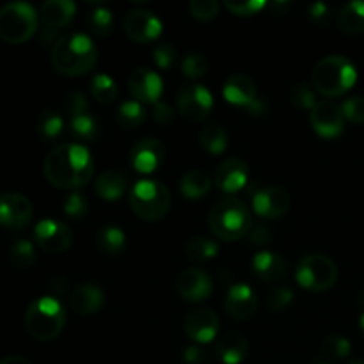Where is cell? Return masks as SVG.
<instances>
[{"label":"cell","mask_w":364,"mask_h":364,"mask_svg":"<svg viewBox=\"0 0 364 364\" xmlns=\"http://www.w3.org/2000/svg\"><path fill=\"white\" fill-rule=\"evenodd\" d=\"M70 130L73 137L80 142H95L98 139V123L91 114H82L70 119Z\"/></svg>","instance_id":"34"},{"label":"cell","mask_w":364,"mask_h":364,"mask_svg":"<svg viewBox=\"0 0 364 364\" xmlns=\"http://www.w3.org/2000/svg\"><path fill=\"white\" fill-rule=\"evenodd\" d=\"M199 144L213 155H220L228 148V132L220 124H208L198 135Z\"/></svg>","instance_id":"31"},{"label":"cell","mask_w":364,"mask_h":364,"mask_svg":"<svg viewBox=\"0 0 364 364\" xmlns=\"http://www.w3.org/2000/svg\"><path fill=\"white\" fill-rule=\"evenodd\" d=\"M91 92L100 103H112L117 98V84L109 75H95L91 80Z\"/></svg>","instance_id":"37"},{"label":"cell","mask_w":364,"mask_h":364,"mask_svg":"<svg viewBox=\"0 0 364 364\" xmlns=\"http://www.w3.org/2000/svg\"><path fill=\"white\" fill-rule=\"evenodd\" d=\"M309 121H311L313 130L323 139H334L343 134L345 130L343 110L331 100H322L316 103L315 109L311 110Z\"/></svg>","instance_id":"13"},{"label":"cell","mask_w":364,"mask_h":364,"mask_svg":"<svg viewBox=\"0 0 364 364\" xmlns=\"http://www.w3.org/2000/svg\"><path fill=\"white\" fill-rule=\"evenodd\" d=\"M206 71H208V60H206L205 55H201V53H188V55H185L183 63H181V73L185 77L196 80V78L205 77Z\"/></svg>","instance_id":"38"},{"label":"cell","mask_w":364,"mask_h":364,"mask_svg":"<svg viewBox=\"0 0 364 364\" xmlns=\"http://www.w3.org/2000/svg\"><path fill=\"white\" fill-rule=\"evenodd\" d=\"M210 187H212V180H210L208 174L205 171L199 169H191L183 174L180 181V191L185 198L188 199H201L205 198L210 192Z\"/></svg>","instance_id":"28"},{"label":"cell","mask_w":364,"mask_h":364,"mask_svg":"<svg viewBox=\"0 0 364 364\" xmlns=\"http://www.w3.org/2000/svg\"><path fill=\"white\" fill-rule=\"evenodd\" d=\"M96 245L107 256H119L127 249V235L117 226H105L96 235Z\"/></svg>","instance_id":"29"},{"label":"cell","mask_w":364,"mask_h":364,"mask_svg":"<svg viewBox=\"0 0 364 364\" xmlns=\"http://www.w3.org/2000/svg\"><path fill=\"white\" fill-rule=\"evenodd\" d=\"M176 57L178 52L171 43H160V45H156L155 50H153V60H155L156 66L162 68V70L173 66Z\"/></svg>","instance_id":"46"},{"label":"cell","mask_w":364,"mask_h":364,"mask_svg":"<svg viewBox=\"0 0 364 364\" xmlns=\"http://www.w3.org/2000/svg\"><path fill=\"white\" fill-rule=\"evenodd\" d=\"M185 255L192 262H208L219 255V245L206 237H194L185 244Z\"/></svg>","instance_id":"32"},{"label":"cell","mask_w":364,"mask_h":364,"mask_svg":"<svg viewBox=\"0 0 364 364\" xmlns=\"http://www.w3.org/2000/svg\"><path fill=\"white\" fill-rule=\"evenodd\" d=\"M338 23L341 32L348 36H358L364 32V2L363 0H352L341 7L338 14Z\"/></svg>","instance_id":"27"},{"label":"cell","mask_w":364,"mask_h":364,"mask_svg":"<svg viewBox=\"0 0 364 364\" xmlns=\"http://www.w3.org/2000/svg\"><path fill=\"white\" fill-rule=\"evenodd\" d=\"M9 262L16 269H28V267L34 265L36 249L32 245V242L25 240V238L13 242L9 247Z\"/></svg>","instance_id":"36"},{"label":"cell","mask_w":364,"mask_h":364,"mask_svg":"<svg viewBox=\"0 0 364 364\" xmlns=\"http://www.w3.org/2000/svg\"><path fill=\"white\" fill-rule=\"evenodd\" d=\"M223 95L228 103L237 107H245L251 109L256 102H258V91H256V84L249 75L245 73H235L226 80L223 89Z\"/></svg>","instance_id":"21"},{"label":"cell","mask_w":364,"mask_h":364,"mask_svg":"<svg viewBox=\"0 0 364 364\" xmlns=\"http://www.w3.org/2000/svg\"><path fill=\"white\" fill-rule=\"evenodd\" d=\"M178 110L188 121H203L208 117L213 107V96L205 85L191 84L185 85L178 92Z\"/></svg>","instance_id":"10"},{"label":"cell","mask_w":364,"mask_h":364,"mask_svg":"<svg viewBox=\"0 0 364 364\" xmlns=\"http://www.w3.org/2000/svg\"><path fill=\"white\" fill-rule=\"evenodd\" d=\"M224 308L228 315L235 320H249L258 311V299L255 290L245 283H235L228 288Z\"/></svg>","instance_id":"17"},{"label":"cell","mask_w":364,"mask_h":364,"mask_svg":"<svg viewBox=\"0 0 364 364\" xmlns=\"http://www.w3.org/2000/svg\"><path fill=\"white\" fill-rule=\"evenodd\" d=\"M153 119L156 121L159 124H171L174 119V112H173V107L169 105L167 102H156L155 107H153Z\"/></svg>","instance_id":"50"},{"label":"cell","mask_w":364,"mask_h":364,"mask_svg":"<svg viewBox=\"0 0 364 364\" xmlns=\"http://www.w3.org/2000/svg\"><path fill=\"white\" fill-rule=\"evenodd\" d=\"M359 327H361L363 331V336H364V313L361 315V318H359Z\"/></svg>","instance_id":"53"},{"label":"cell","mask_w":364,"mask_h":364,"mask_svg":"<svg viewBox=\"0 0 364 364\" xmlns=\"http://www.w3.org/2000/svg\"><path fill=\"white\" fill-rule=\"evenodd\" d=\"M105 304V294L95 284H80L70 295V306L78 315H95Z\"/></svg>","instance_id":"22"},{"label":"cell","mask_w":364,"mask_h":364,"mask_svg":"<svg viewBox=\"0 0 364 364\" xmlns=\"http://www.w3.org/2000/svg\"><path fill=\"white\" fill-rule=\"evenodd\" d=\"M32 203L18 192L0 196V226L7 230H23L32 220Z\"/></svg>","instance_id":"12"},{"label":"cell","mask_w":364,"mask_h":364,"mask_svg":"<svg viewBox=\"0 0 364 364\" xmlns=\"http://www.w3.org/2000/svg\"><path fill=\"white\" fill-rule=\"evenodd\" d=\"M210 230L224 242H235L247 237L252 228V217L247 205L235 196L219 199L210 212Z\"/></svg>","instance_id":"3"},{"label":"cell","mask_w":364,"mask_h":364,"mask_svg":"<svg viewBox=\"0 0 364 364\" xmlns=\"http://www.w3.org/2000/svg\"><path fill=\"white\" fill-rule=\"evenodd\" d=\"M36 130H38V135L46 142H52L55 139L60 137L64 130V119L52 109L43 110L38 116V121H36Z\"/></svg>","instance_id":"30"},{"label":"cell","mask_w":364,"mask_h":364,"mask_svg":"<svg viewBox=\"0 0 364 364\" xmlns=\"http://www.w3.org/2000/svg\"><path fill=\"white\" fill-rule=\"evenodd\" d=\"M176 290L181 299L188 302H201L210 297L213 290L212 279L201 269H187L178 276Z\"/></svg>","instance_id":"19"},{"label":"cell","mask_w":364,"mask_h":364,"mask_svg":"<svg viewBox=\"0 0 364 364\" xmlns=\"http://www.w3.org/2000/svg\"><path fill=\"white\" fill-rule=\"evenodd\" d=\"M128 87H130V92L135 98V102L153 103L155 105L156 102H160L164 84L159 73H155L149 68H139V70H135L130 75Z\"/></svg>","instance_id":"18"},{"label":"cell","mask_w":364,"mask_h":364,"mask_svg":"<svg viewBox=\"0 0 364 364\" xmlns=\"http://www.w3.org/2000/svg\"><path fill=\"white\" fill-rule=\"evenodd\" d=\"M313 85L326 98H336L354 87L358 70L350 59L343 55H327L313 70Z\"/></svg>","instance_id":"4"},{"label":"cell","mask_w":364,"mask_h":364,"mask_svg":"<svg viewBox=\"0 0 364 364\" xmlns=\"http://www.w3.org/2000/svg\"><path fill=\"white\" fill-rule=\"evenodd\" d=\"M64 213L71 219H84L87 215V199L80 192H71L63 205Z\"/></svg>","instance_id":"41"},{"label":"cell","mask_w":364,"mask_h":364,"mask_svg":"<svg viewBox=\"0 0 364 364\" xmlns=\"http://www.w3.org/2000/svg\"><path fill=\"white\" fill-rule=\"evenodd\" d=\"M87 28L91 34L98 38H107L114 28V16L112 11L105 6H98L87 14Z\"/></svg>","instance_id":"35"},{"label":"cell","mask_w":364,"mask_h":364,"mask_svg":"<svg viewBox=\"0 0 364 364\" xmlns=\"http://www.w3.org/2000/svg\"><path fill=\"white\" fill-rule=\"evenodd\" d=\"M124 34L135 43L155 41L162 34V21L155 13L146 9H132L123 21Z\"/></svg>","instance_id":"14"},{"label":"cell","mask_w":364,"mask_h":364,"mask_svg":"<svg viewBox=\"0 0 364 364\" xmlns=\"http://www.w3.org/2000/svg\"><path fill=\"white\" fill-rule=\"evenodd\" d=\"M183 361L187 364H205L206 363V352L198 345H191L185 348Z\"/></svg>","instance_id":"51"},{"label":"cell","mask_w":364,"mask_h":364,"mask_svg":"<svg viewBox=\"0 0 364 364\" xmlns=\"http://www.w3.org/2000/svg\"><path fill=\"white\" fill-rule=\"evenodd\" d=\"M219 316L210 308L192 309L185 316V333L196 343L206 345L215 340L219 333Z\"/></svg>","instance_id":"15"},{"label":"cell","mask_w":364,"mask_h":364,"mask_svg":"<svg viewBox=\"0 0 364 364\" xmlns=\"http://www.w3.org/2000/svg\"><path fill=\"white\" fill-rule=\"evenodd\" d=\"M291 301H294V291L288 287H276L267 295V306L274 313L283 311L284 308L291 304Z\"/></svg>","instance_id":"40"},{"label":"cell","mask_w":364,"mask_h":364,"mask_svg":"<svg viewBox=\"0 0 364 364\" xmlns=\"http://www.w3.org/2000/svg\"><path fill=\"white\" fill-rule=\"evenodd\" d=\"M323 350L329 355L331 359H345L347 355H350L352 345L347 338L338 336V334H331L323 340Z\"/></svg>","instance_id":"39"},{"label":"cell","mask_w":364,"mask_h":364,"mask_svg":"<svg viewBox=\"0 0 364 364\" xmlns=\"http://www.w3.org/2000/svg\"><path fill=\"white\" fill-rule=\"evenodd\" d=\"M188 9L196 20L208 21L219 14V2L217 0H192Z\"/></svg>","instance_id":"42"},{"label":"cell","mask_w":364,"mask_h":364,"mask_svg":"<svg viewBox=\"0 0 364 364\" xmlns=\"http://www.w3.org/2000/svg\"><path fill=\"white\" fill-rule=\"evenodd\" d=\"M252 270L265 283H279L283 277H287L288 265L283 256L270 251H262L252 258Z\"/></svg>","instance_id":"23"},{"label":"cell","mask_w":364,"mask_h":364,"mask_svg":"<svg viewBox=\"0 0 364 364\" xmlns=\"http://www.w3.org/2000/svg\"><path fill=\"white\" fill-rule=\"evenodd\" d=\"M309 20L316 25H327L331 20V11L329 7L323 2H315L308 7Z\"/></svg>","instance_id":"48"},{"label":"cell","mask_w":364,"mask_h":364,"mask_svg":"<svg viewBox=\"0 0 364 364\" xmlns=\"http://www.w3.org/2000/svg\"><path fill=\"white\" fill-rule=\"evenodd\" d=\"M291 102H294V105L306 110H313L316 103H318L316 102L315 91L308 84L294 85V89H291Z\"/></svg>","instance_id":"43"},{"label":"cell","mask_w":364,"mask_h":364,"mask_svg":"<svg viewBox=\"0 0 364 364\" xmlns=\"http://www.w3.org/2000/svg\"><path fill=\"white\" fill-rule=\"evenodd\" d=\"M363 304H364V291H363Z\"/></svg>","instance_id":"56"},{"label":"cell","mask_w":364,"mask_h":364,"mask_svg":"<svg viewBox=\"0 0 364 364\" xmlns=\"http://www.w3.org/2000/svg\"><path fill=\"white\" fill-rule=\"evenodd\" d=\"M247 238L249 244L252 245H267L270 238H272V235H270V230L265 224H252V228L247 233Z\"/></svg>","instance_id":"49"},{"label":"cell","mask_w":364,"mask_h":364,"mask_svg":"<svg viewBox=\"0 0 364 364\" xmlns=\"http://www.w3.org/2000/svg\"><path fill=\"white\" fill-rule=\"evenodd\" d=\"M117 123L123 128H134L141 127L146 121V110L142 107V103L135 102V100H130V102H123L119 107H117L116 112Z\"/></svg>","instance_id":"33"},{"label":"cell","mask_w":364,"mask_h":364,"mask_svg":"<svg viewBox=\"0 0 364 364\" xmlns=\"http://www.w3.org/2000/svg\"><path fill=\"white\" fill-rule=\"evenodd\" d=\"M309 364H329V363L323 361V359H313V361L309 363Z\"/></svg>","instance_id":"54"},{"label":"cell","mask_w":364,"mask_h":364,"mask_svg":"<svg viewBox=\"0 0 364 364\" xmlns=\"http://www.w3.org/2000/svg\"><path fill=\"white\" fill-rule=\"evenodd\" d=\"M166 156V148L159 139H141L130 149V166L141 174H151L159 169Z\"/></svg>","instance_id":"16"},{"label":"cell","mask_w":364,"mask_h":364,"mask_svg":"<svg viewBox=\"0 0 364 364\" xmlns=\"http://www.w3.org/2000/svg\"><path fill=\"white\" fill-rule=\"evenodd\" d=\"M66 323V309L55 297H39L25 313V329L34 340L52 341Z\"/></svg>","instance_id":"5"},{"label":"cell","mask_w":364,"mask_h":364,"mask_svg":"<svg viewBox=\"0 0 364 364\" xmlns=\"http://www.w3.org/2000/svg\"><path fill=\"white\" fill-rule=\"evenodd\" d=\"M249 343L240 333H226L217 340L215 354L224 364H240L247 358Z\"/></svg>","instance_id":"25"},{"label":"cell","mask_w":364,"mask_h":364,"mask_svg":"<svg viewBox=\"0 0 364 364\" xmlns=\"http://www.w3.org/2000/svg\"><path fill=\"white\" fill-rule=\"evenodd\" d=\"M39 16L27 2H9L0 7V39L9 45H20L38 31Z\"/></svg>","instance_id":"7"},{"label":"cell","mask_w":364,"mask_h":364,"mask_svg":"<svg viewBox=\"0 0 364 364\" xmlns=\"http://www.w3.org/2000/svg\"><path fill=\"white\" fill-rule=\"evenodd\" d=\"M348 364H364V361H359V359H354V361H350Z\"/></svg>","instance_id":"55"},{"label":"cell","mask_w":364,"mask_h":364,"mask_svg":"<svg viewBox=\"0 0 364 364\" xmlns=\"http://www.w3.org/2000/svg\"><path fill=\"white\" fill-rule=\"evenodd\" d=\"M295 279L304 290H331L338 281V267L329 256L313 252V255H306L299 259Z\"/></svg>","instance_id":"8"},{"label":"cell","mask_w":364,"mask_h":364,"mask_svg":"<svg viewBox=\"0 0 364 364\" xmlns=\"http://www.w3.org/2000/svg\"><path fill=\"white\" fill-rule=\"evenodd\" d=\"M41 20L46 28L59 31L73 20L77 6L71 0H48L41 6Z\"/></svg>","instance_id":"24"},{"label":"cell","mask_w":364,"mask_h":364,"mask_svg":"<svg viewBox=\"0 0 364 364\" xmlns=\"http://www.w3.org/2000/svg\"><path fill=\"white\" fill-rule=\"evenodd\" d=\"M34 240L48 255H60V252L68 251L71 247L73 233L60 220L45 219L36 224Z\"/></svg>","instance_id":"11"},{"label":"cell","mask_w":364,"mask_h":364,"mask_svg":"<svg viewBox=\"0 0 364 364\" xmlns=\"http://www.w3.org/2000/svg\"><path fill=\"white\" fill-rule=\"evenodd\" d=\"M345 119L354 124H364V98L363 96H350L341 105Z\"/></svg>","instance_id":"44"},{"label":"cell","mask_w":364,"mask_h":364,"mask_svg":"<svg viewBox=\"0 0 364 364\" xmlns=\"http://www.w3.org/2000/svg\"><path fill=\"white\" fill-rule=\"evenodd\" d=\"M87 107H89L87 98L78 91L68 92L66 98H64V110H66L71 117L87 114Z\"/></svg>","instance_id":"47"},{"label":"cell","mask_w":364,"mask_h":364,"mask_svg":"<svg viewBox=\"0 0 364 364\" xmlns=\"http://www.w3.org/2000/svg\"><path fill=\"white\" fill-rule=\"evenodd\" d=\"M267 6V2L263 0H226V7L237 16H252V14H258L263 7Z\"/></svg>","instance_id":"45"},{"label":"cell","mask_w":364,"mask_h":364,"mask_svg":"<svg viewBox=\"0 0 364 364\" xmlns=\"http://www.w3.org/2000/svg\"><path fill=\"white\" fill-rule=\"evenodd\" d=\"M215 185L226 194H235L249 185V167L240 159H228L217 167Z\"/></svg>","instance_id":"20"},{"label":"cell","mask_w":364,"mask_h":364,"mask_svg":"<svg viewBox=\"0 0 364 364\" xmlns=\"http://www.w3.org/2000/svg\"><path fill=\"white\" fill-rule=\"evenodd\" d=\"M98 60V48L87 34L71 32L55 41L52 66L66 77H80L91 71Z\"/></svg>","instance_id":"2"},{"label":"cell","mask_w":364,"mask_h":364,"mask_svg":"<svg viewBox=\"0 0 364 364\" xmlns=\"http://www.w3.org/2000/svg\"><path fill=\"white\" fill-rule=\"evenodd\" d=\"M132 210L144 220H159L171 208V194L160 180H141L128 192Z\"/></svg>","instance_id":"6"},{"label":"cell","mask_w":364,"mask_h":364,"mask_svg":"<svg viewBox=\"0 0 364 364\" xmlns=\"http://www.w3.org/2000/svg\"><path fill=\"white\" fill-rule=\"evenodd\" d=\"M249 194L252 199V208L263 219H279L290 210V196L283 187L270 185V187H259L251 183Z\"/></svg>","instance_id":"9"},{"label":"cell","mask_w":364,"mask_h":364,"mask_svg":"<svg viewBox=\"0 0 364 364\" xmlns=\"http://www.w3.org/2000/svg\"><path fill=\"white\" fill-rule=\"evenodd\" d=\"M0 364H31L25 358H20V355H9V358H4Z\"/></svg>","instance_id":"52"},{"label":"cell","mask_w":364,"mask_h":364,"mask_svg":"<svg viewBox=\"0 0 364 364\" xmlns=\"http://www.w3.org/2000/svg\"><path fill=\"white\" fill-rule=\"evenodd\" d=\"M128 178L119 171H105L98 176L95 192L105 201H117L127 194Z\"/></svg>","instance_id":"26"},{"label":"cell","mask_w":364,"mask_h":364,"mask_svg":"<svg viewBox=\"0 0 364 364\" xmlns=\"http://www.w3.org/2000/svg\"><path fill=\"white\" fill-rule=\"evenodd\" d=\"M45 176L57 188H80L92 180L95 162L84 144H60L46 155Z\"/></svg>","instance_id":"1"}]
</instances>
